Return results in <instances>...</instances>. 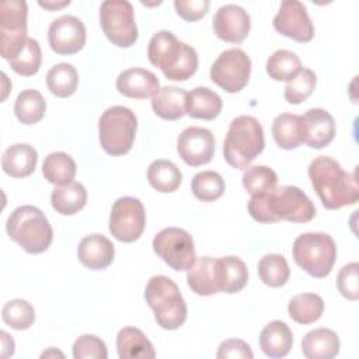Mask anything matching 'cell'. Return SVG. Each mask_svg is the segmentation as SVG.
<instances>
[{
	"label": "cell",
	"instance_id": "1",
	"mask_svg": "<svg viewBox=\"0 0 359 359\" xmlns=\"http://www.w3.org/2000/svg\"><path fill=\"white\" fill-rule=\"evenodd\" d=\"M251 217L259 223H307L316 216L311 199L297 187L283 185L265 194L251 195L248 201Z\"/></svg>",
	"mask_w": 359,
	"mask_h": 359
},
{
	"label": "cell",
	"instance_id": "2",
	"mask_svg": "<svg viewBox=\"0 0 359 359\" xmlns=\"http://www.w3.org/2000/svg\"><path fill=\"white\" fill-rule=\"evenodd\" d=\"M307 172L311 187L325 209L335 210L358 202L356 175L344 171L337 160L328 156L316 157Z\"/></svg>",
	"mask_w": 359,
	"mask_h": 359
},
{
	"label": "cell",
	"instance_id": "3",
	"mask_svg": "<svg viewBox=\"0 0 359 359\" xmlns=\"http://www.w3.org/2000/svg\"><path fill=\"white\" fill-rule=\"evenodd\" d=\"M147 57L168 80L185 81L194 76L198 69L196 50L191 45L178 41L177 36L167 29L158 31L150 38Z\"/></svg>",
	"mask_w": 359,
	"mask_h": 359
},
{
	"label": "cell",
	"instance_id": "4",
	"mask_svg": "<svg viewBox=\"0 0 359 359\" xmlns=\"http://www.w3.org/2000/svg\"><path fill=\"white\" fill-rule=\"evenodd\" d=\"M264 146V129L258 119L241 115L230 122L223 143V156L229 165L244 170L262 153Z\"/></svg>",
	"mask_w": 359,
	"mask_h": 359
},
{
	"label": "cell",
	"instance_id": "5",
	"mask_svg": "<svg viewBox=\"0 0 359 359\" xmlns=\"http://www.w3.org/2000/svg\"><path fill=\"white\" fill-rule=\"evenodd\" d=\"M6 230L8 237L29 254L45 252L53 240L48 217L31 205L14 209L6 222Z\"/></svg>",
	"mask_w": 359,
	"mask_h": 359
},
{
	"label": "cell",
	"instance_id": "6",
	"mask_svg": "<svg viewBox=\"0 0 359 359\" xmlns=\"http://www.w3.org/2000/svg\"><path fill=\"white\" fill-rule=\"evenodd\" d=\"M144 299L161 328L171 331L185 323L188 314L187 303L177 283L168 276H151L144 289Z\"/></svg>",
	"mask_w": 359,
	"mask_h": 359
},
{
	"label": "cell",
	"instance_id": "7",
	"mask_svg": "<svg viewBox=\"0 0 359 359\" xmlns=\"http://www.w3.org/2000/svg\"><path fill=\"white\" fill-rule=\"evenodd\" d=\"M294 262L310 276L325 278L337 259V244L327 233H303L293 243Z\"/></svg>",
	"mask_w": 359,
	"mask_h": 359
},
{
	"label": "cell",
	"instance_id": "8",
	"mask_svg": "<svg viewBox=\"0 0 359 359\" xmlns=\"http://www.w3.org/2000/svg\"><path fill=\"white\" fill-rule=\"evenodd\" d=\"M136 130V115L122 105L109 107L102 112L98 121L100 144L109 156L126 154L133 146Z\"/></svg>",
	"mask_w": 359,
	"mask_h": 359
},
{
	"label": "cell",
	"instance_id": "9",
	"mask_svg": "<svg viewBox=\"0 0 359 359\" xmlns=\"http://www.w3.org/2000/svg\"><path fill=\"white\" fill-rule=\"evenodd\" d=\"M100 25L105 36L119 48H129L137 41L135 11L126 0H107L100 7Z\"/></svg>",
	"mask_w": 359,
	"mask_h": 359
},
{
	"label": "cell",
	"instance_id": "10",
	"mask_svg": "<svg viewBox=\"0 0 359 359\" xmlns=\"http://www.w3.org/2000/svg\"><path fill=\"white\" fill-rule=\"evenodd\" d=\"M28 7L21 0L0 4V53L6 60L15 57L27 41Z\"/></svg>",
	"mask_w": 359,
	"mask_h": 359
},
{
	"label": "cell",
	"instance_id": "11",
	"mask_svg": "<svg viewBox=\"0 0 359 359\" xmlns=\"http://www.w3.org/2000/svg\"><path fill=\"white\" fill-rule=\"evenodd\" d=\"M153 251L174 271H188L196 259L191 234L180 227L158 231L153 238Z\"/></svg>",
	"mask_w": 359,
	"mask_h": 359
},
{
	"label": "cell",
	"instance_id": "12",
	"mask_svg": "<svg viewBox=\"0 0 359 359\" xmlns=\"http://www.w3.org/2000/svg\"><path fill=\"white\" fill-rule=\"evenodd\" d=\"M251 74V59L240 48L222 52L210 67V80L226 93L241 91Z\"/></svg>",
	"mask_w": 359,
	"mask_h": 359
},
{
	"label": "cell",
	"instance_id": "13",
	"mask_svg": "<svg viewBox=\"0 0 359 359\" xmlns=\"http://www.w3.org/2000/svg\"><path fill=\"white\" fill-rule=\"evenodd\" d=\"M109 233L122 243L139 240L146 227V212L143 203L133 196L118 198L109 215Z\"/></svg>",
	"mask_w": 359,
	"mask_h": 359
},
{
	"label": "cell",
	"instance_id": "14",
	"mask_svg": "<svg viewBox=\"0 0 359 359\" xmlns=\"http://www.w3.org/2000/svg\"><path fill=\"white\" fill-rule=\"evenodd\" d=\"M272 24L280 35L296 42H310L314 36V25L307 14V10L304 4L297 0L282 1Z\"/></svg>",
	"mask_w": 359,
	"mask_h": 359
},
{
	"label": "cell",
	"instance_id": "15",
	"mask_svg": "<svg viewBox=\"0 0 359 359\" xmlns=\"http://www.w3.org/2000/svg\"><path fill=\"white\" fill-rule=\"evenodd\" d=\"M86 27L74 15H62L50 22L48 29L49 46L57 55H74L86 45Z\"/></svg>",
	"mask_w": 359,
	"mask_h": 359
},
{
	"label": "cell",
	"instance_id": "16",
	"mask_svg": "<svg viewBox=\"0 0 359 359\" xmlns=\"http://www.w3.org/2000/svg\"><path fill=\"white\" fill-rule=\"evenodd\" d=\"M177 151L185 164L199 167L208 164L215 154V137L206 128H185L177 139Z\"/></svg>",
	"mask_w": 359,
	"mask_h": 359
},
{
	"label": "cell",
	"instance_id": "17",
	"mask_svg": "<svg viewBox=\"0 0 359 359\" xmlns=\"http://www.w3.org/2000/svg\"><path fill=\"white\" fill-rule=\"evenodd\" d=\"M250 14L237 4L222 6L213 17V31L222 41L240 43L250 32Z\"/></svg>",
	"mask_w": 359,
	"mask_h": 359
},
{
	"label": "cell",
	"instance_id": "18",
	"mask_svg": "<svg viewBox=\"0 0 359 359\" xmlns=\"http://www.w3.org/2000/svg\"><path fill=\"white\" fill-rule=\"evenodd\" d=\"M116 90L129 98H153L160 91V81L153 72L142 67H132L119 73L116 79Z\"/></svg>",
	"mask_w": 359,
	"mask_h": 359
},
{
	"label": "cell",
	"instance_id": "19",
	"mask_svg": "<svg viewBox=\"0 0 359 359\" xmlns=\"http://www.w3.org/2000/svg\"><path fill=\"white\" fill-rule=\"evenodd\" d=\"M115 255L114 244L102 234H90L81 238L77 248V257L80 262L93 271H101L108 268Z\"/></svg>",
	"mask_w": 359,
	"mask_h": 359
},
{
	"label": "cell",
	"instance_id": "20",
	"mask_svg": "<svg viewBox=\"0 0 359 359\" xmlns=\"http://www.w3.org/2000/svg\"><path fill=\"white\" fill-rule=\"evenodd\" d=\"M306 139L304 143L311 149H324L335 136V121L323 108H311L303 116Z\"/></svg>",
	"mask_w": 359,
	"mask_h": 359
},
{
	"label": "cell",
	"instance_id": "21",
	"mask_svg": "<svg viewBox=\"0 0 359 359\" xmlns=\"http://www.w3.org/2000/svg\"><path fill=\"white\" fill-rule=\"evenodd\" d=\"M187 283L191 290L199 296H212L219 293L217 285V258L201 257L188 269Z\"/></svg>",
	"mask_w": 359,
	"mask_h": 359
},
{
	"label": "cell",
	"instance_id": "22",
	"mask_svg": "<svg viewBox=\"0 0 359 359\" xmlns=\"http://www.w3.org/2000/svg\"><path fill=\"white\" fill-rule=\"evenodd\" d=\"M38 163L36 150L27 143H15L7 147L1 157L3 171L14 178H24L31 175Z\"/></svg>",
	"mask_w": 359,
	"mask_h": 359
},
{
	"label": "cell",
	"instance_id": "23",
	"mask_svg": "<svg viewBox=\"0 0 359 359\" xmlns=\"http://www.w3.org/2000/svg\"><path fill=\"white\" fill-rule=\"evenodd\" d=\"M248 282V269L243 259L234 255L217 258L219 292L234 294L243 290Z\"/></svg>",
	"mask_w": 359,
	"mask_h": 359
},
{
	"label": "cell",
	"instance_id": "24",
	"mask_svg": "<svg viewBox=\"0 0 359 359\" xmlns=\"http://www.w3.org/2000/svg\"><path fill=\"white\" fill-rule=\"evenodd\" d=\"M339 338L330 328H316L302 341V352L307 359H332L339 353Z\"/></svg>",
	"mask_w": 359,
	"mask_h": 359
},
{
	"label": "cell",
	"instance_id": "25",
	"mask_svg": "<svg viewBox=\"0 0 359 359\" xmlns=\"http://www.w3.org/2000/svg\"><path fill=\"white\" fill-rule=\"evenodd\" d=\"M272 136L280 149H297L306 139L303 118L296 114L278 115L272 122Z\"/></svg>",
	"mask_w": 359,
	"mask_h": 359
},
{
	"label": "cell",
	"instance_id": "26",
	"mask_svg": "<svg viewBox=\"0 0 359 359\" xmlns=\"http://www.w3.org/2000/svg\"><path fill=\"white\" fill-rule=\"evenodd\" d=\"M293 345V335L286 323L273 320L264 327L259 335V346L268 358H283Z\"/></svg>",
	"mask_w": 359,
	"mask_h": 359
},
{
	"label": "cell",
	"instance_id": "27",
	"mask_svg": "<svg viewBox=\"0 0 359 359\" xmlns=\"http://www.w3.org/2000/svg\"><path fill=\"white\" fill-rule=\"evenodd\" d=\"M116 351L121 359H153L154 348L147 337L135 327H123L116 335Z\"/></svg>",
	"mask_w": 359,
	"mask_h": 359
},
{
	"label": "cell",
	"instance_id": "28",
	"mask_svg": "<svg viewBox=\"0 0 359 359\" xmlns=\"http://www.w3.org/2000/svg\"><path fill=\"white\" fill-rule=\"evenodd\" d=\"M223 107V101L217 93L208 87H196L187 95L185 112L195 119L212 121L215 119Z\"/></svg>",
	"mask_w": 359,
	"mask_h": 359
},
{
	"label": "cell",
	"instance_id": "29",
	"mask_svg": "<svg viewBox=\"0 0 359 359\" xmlns=\"http://www.w3.org/2000/svg\"><path fill=\"white\" fill-rule=\"evenodd\" d=\"M188 93L175 86H165L151 98V108L154 114L165 121H177L182 118L185 112Z\"/></svg>",
	"mask_w": 359,
	"mask_h": 359
},
{
	"label": "cell",
	"instance_id": "30",
	"mask_svg": "<svg viewBox=\"0 0 359 359\" xmlns=\"http://www.w3.org/2000/svg\"><path fill=\"white\" fill-rule=\"evenodd\" d=\"M86 203L87 191L83 184L74 181L56 187L50 195L52 208L63 216H72L77 213L86 206Z\"/></svg>",
	"mask_w": 359,
	"mask_h": 359
},
{
	"label": "cell",
	"instance_id": "31",
	"mask_svg": "<svg viewBox=\"0 0 359 359\" xmlns=\"http://www.w3.org/2000/svg\"><path fill=\"white\" fill-rule=\"evenodd\" d=\"M149 184L161 194L174 192L182 182L181 170L170 160H154L147 168Z\"/></svg>",
	"mask_w": 359,
	"mask_h": 359
},
{
	"label": "cell",
	"instance_id": "32",
	"mask_svg": "<svg viewBox=\"0 0 359 359\" xmlns=\"http://www.w3.org/2000/svg\"><path fill=\"white\" fill-rule=\"evenodd\" d=\"M324 311V302L316 293H300L293 296L287 303V313L297 324L316 323Z\"/></svg>",
	"mask_w": 359,
	"mask_h": 359
},
{
	"label": "cell",
	"instance_id": "33",
	"mask_svg": "<svg viewBox=\"0 0 359 359\" xmlns=\"http://www.w3.org/2000/svg\"><path fill=\"white\" fill-rule=\"evenodd\" d=\"M76 171L74 160L63 151H53L48 154L42 164V174L45 180L57 187L73 182Z\"/></svg>",
	"mask_w": 359,
	"mask_h": 359
},
{
	"label": "cell",
	"instance_id": "34",
	"mask_svg": "<svg viewBox=\"0 0 359 359\" xmlns=\"http://www.w3.org/2000/svg\"><path fill=\"white\" fill-rule=\"evenodd\" d=\"M46 111V101L36 90H22L14 102V114L24 125L38 123Z\"/></svg>",
	"mask_w": 359,
	"mask_h": 359
},
{
	"label": "cell",
	"instance_id": "35",
	"mask_svg": "<svg viewBox=\"0 0 359 359\" xmlns=\"http://www.w3.org/2000/svg\"><path fill=\"white\" fill-rule=\"evenodd\" d=\"M48 90L59 97L66 98L76 93L79 86V73L70 63H57L46 74Z\"/></svg>",
	"mask_w": 359,
	"mask_h": 359
},
{
	"label": "cell",
	"instance_id": "36",
	"mask_svg": "<svg viewBox=\"0 0 359 359\" xmlns=\"http://www.w3.org/2000/svg\"><path fill=\"white\" fill-rule=\"evenodd\" d=\"M265 69L271 79L276 81H289L302 70V62L294 52L279 49L268 57Z\"/></svg>",
	"mask_w": 359,
	"mask_h": 359
},
{
	"label": "cell",
	"instance_id": "37",
	"mask_svg": "<svg viewBox=\"0 0 359 359\" xmlns=\"http://www.w3.org/2000/svg\"><path fill=\"white\" fill-rule=\"evenodd\" d=\"M258 275L261 280L271 287L283 286L290 276L287 261L280 254H266L258 262Z\"/></svg>",
	"mask_w": 359,
	"mask_h": 359
},
{
	"label": "cell",
	"instance_id": "38",
	"mask_svg": "<svg viewBox=\"0 0 359 359\" xmlns=\"http://www.w3.org/2000/svg\"><path fill=\"white\" fill-rule=\"evenodd\" d=\"M224 180L216 171H201L194 175L191 191L194 196L202 202H213L224 192Z\"/></svg>",
	"mask_w": 359,
	"mask_h": 359
},
{
	"label": "cell",
	"instance_id": "39",
	"mask_svg": "<svg viewBox=\"0 0 359 359\" xmlns=\"http://www.w3.org/2000/svg\"><path fill=\"white\" fill-rule=\"evenodd\" d=\"M41 60H42V52L38 41L28 36L20 53L11 60H8V63H10V67L17 74L29 77L39 70Z\"/></svg>",
	"mask_w": 359,
	"mask_h": 359
},
{
	"label": "cell",
	"instance_id": "40",
	"mask_svg": "<svg viewBox=\"0 0 359 359\" xmlns=\"http://www.w3.org/2000/svg\"><path fill=\"white\" fill-rule=\"evenodd\" d=\"M278 175L266 165L247 167L243 174V187L250 195L265 194L276 188Z\"/></svg>",
	"mask_w": 359,
	"mask_h": 359
},
{
	"label": "cell",
	"instance_id": "41",
	"mask_svg": "<svg viewBox=\"0 0 359 359\" xmlns=\"http://www.w3.org/2000/svg\"><path fill=\"white\" fill-rule=\"evenodd\" d=\"M3 321L18 331L28 330L35 321V310L27 300L14 299L7 302L1 310Z\"/></svg>",
	"mask_w": 359,
	"mask_h": 359
},
{
	"label": "cell",
	"instance_id": "42",
	"mask_svg": "<svg viewBox=\"0 0 359 359\" xmlns=\"http://www.w3.org/2000/svg\"><path fill=\"white\" fill-rule=\"evenodd\" d=\"M317 76L311 69L303 67L297 76L287 81L285 87V100L289 104H300L306 101L314 91Z\"/></svg>",
	"mask_w": 359,
	"mask_h": 359
},
{
	"label": "cell",
	"instance_id": "43",
	"mask_svg": "<svg viewBox=\"0 0 359 359\" xmlns=\"http://www.w3.org/2000/svg\"><path fill=\"white\" fill-rule=\"evenodd\" d=\"M108 356L105 342L91 334L80 335L73 344L74 359H105Z\"/></svg>",
	"mask_w": 359,
	"mask_h": 359
},
{
	"label": "cell",
	"instance_id": "44",
	"mask_svg": "<svg viewBox=\"0 0 359 359\" xmlns=\"http://www.w3.org/2000/svg\"><path fill=\"white\" fill-rule=\"evenodd\" d=\"M358 262H351L342 266L337 276V287L339 293L352 302L359 299V282H358Z\"/></svg>",
	"mask_w": 359,
	"mask_h": 359
},
{
	"label": "cell",
	"instance_id": "45",
	"mask_svg": "<svg viewBox=\"0 0 359 359\" xmlns=\"http://www.w3.org/2000/svg\"><path fill=\"white\" fill-rule=\"evenodd\" d=\"M209 0H175L174 7L177 14L185 21H198L208 13Z\"/></svg>",
	"mask_w": 359,
	"mask_h": 359
},
{
	"label": "cell",
	"instance_id": "46",
	"mask_svg": "<svg viewBox=\"0 0 359 359\" xmlns=\"http://www.w3.org/2000/svg\"><path fill=\"white\" fill-rule=\"evenodd\" d=\"M216 358L217 359H252L254 353L247 342H244L243 339L231 338V339L223 341L219 345Z\"/></svg>",
	"mask_w": 359,
	"mask_h": 359
},
{
	"label": "cell",
	"instance_id": "47",
	"mask_svg": "<svg viewBox=\"0 0 359 359\" xmlns=\"http://www.w3.org/2000/svg\"><path fill=\"white\" fill-rule=\"evenodd\" d=\"M0 338H1V356L3 358L11 356L14 353V348H15L14 339L6 331L0 332Z\"/></svg>",
	"mask_w": 359,
	"mask_h": 359
},
{
	"label": "cell",
	"instance_id": "48",
	"mask_svg": "<svg viewBox=\"0 0 359 359\" xmlns=\"http://www.w3.org/2000/svg\"><path fill=\"white\" fill-rule=\"evenodd\" d=\"M38 4L46 10H57L62 8L65 6L70 4V0H65V1H38Z\"/></svg>",
	"mask_w": 359,
	"mask_h": 359
},
{
	"label": "cell",
	"instance_id": "49",
	"mask_svg": "<svg viewBox=\"0 0 359 359\" xmlns=\"http://www.w3.org/2000/svg\"><path fill=\"white\" fill-rule=\"evenodd\" d=\"M49 355H60V356H63V353H62V352H57V351L55 352L53 349H49L48 352H43L41 356H42V358H45V356H49Z\"/></svg>",
	"mask_w": 359,
	"mask_h": 359
}]
</instances>
